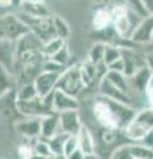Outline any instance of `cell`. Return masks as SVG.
Instances as JSON below:
<instances>
[{
    "mask_svg": "<svg viewBox=\"0 0 153 159\" xmlns=\"http://www.w3.org/2000/svg\"><path fill=\"white\" fill-rule=\"evenodd\" d=\"M153 39V15H149L141 20V23L136 27L131 41L133 44H151Z\"/></svg>",
    "mask_w": 153,
    "mask_h": 159,
    "instance_id": "obj_14",
    "label": "cell"
},
{
    "mask_svg": "<svg viewBox=\"0 0 153 159\" xmlns=\"http://www.w3.org/2000/svg\"><path fill=\"white\" fill-rule=\"evenodd\" d=\"M19 11L32 17H52V11L45 2H22Z\"/></svg>",
    "mask_w": 153,
    "mask_h": 159,
    "instance_id": "obj_16",
    "label": "cell"
},
{
    "mask_svg": "<svg viewBox=\"0 0 153 159\" xmlns=\"http://www.w3.org/2000/svg\"><path fill=\"white\" fill-rule=\"evenodd\" d=\"M56 89L69 94V96L75 98H77L87 88L84 85L81 80V74H80V62L71 64V65H68L65 68V70L59 77Z\"/></svg>",
    "mask_w": 153,
    "mask_h": 159,
    "instance_id": "obj_4",
    "label": "cell"
},
{
    "mask_svg": "<svg viewBox=\"0 0 153 159\" xmlns=\"http://www.w3.org/2000/svg\"><path fill=\"white\" fill-rule=\"evenodd\" d=\"M61 73H53V72H41L39 76L36 77V80L33 81V85H35L39 97L45 98L49 94H52L56 90V85L59 81V77H60Z\"/></svg>",
    "mask_w": 153,
    "mask_h": 159,
    "instance_id": "obj_10",
    "label": "cell"
},
{
    "mask_svg": "<svg viewBox=\"0 0 153 159\" xmlns=\"http://www.w3.org/2000/svg\"><path fill=\"white\" fill-rule=\"evenodd\" d=\"M22 2H45V0H22Z\"/></svg>",
    "mask_w": 153,
    "mask_h": 159,
    "instance_id": "obj_42",
    "label": "cell"
},
{
    "mask_svg": "<svg viewBox=\"0 0 153 159\" xmlns=\"http://www.w3.org/2000/svg\"><path fill=\"white\" fill-rule=\"evenodd\" d=\"M151 45H152V49H153V39H152V41H151Z\"/></svg>",
    "mask_w": 153,
    "mask_h": 159,
    "instance_id": "obj_44",
    "label": "cell"
},
{
    "mask_svg": "<svg viewBox=\"0 0 153 159\" xmlns=\"http://www.w3.org/2000/svg\"><path fill=\"white\" fill-rule=\"evenodd\" d=\"M84 157H85V154H84L80 148H77L76 151H73L69 157H67L65 159H84Z\"/></svg>",
    "mask_w": 153,
    "mask_h": 159,
    "instance_id": "obj_39",
    "label": "cell"
},
{
    "mask_svg": "<svg viewBox=\"0 0 153 159\" xmlns=\"http://www.w3.org/2000/svg\"><path fill=\"white\" fill-rule=\"evenodd\" d=\"M148 15H153V0H141Z\"/></svg>",
    "mask_w": 153,
    "mask_h": 159,
    "instance_id": "obj_38",
    "label": "cell"
},
{
    "mask_svg": "<svg viewBox=\"0 0 153 159\" xmlns=\"http://www.w3.org/2000/svg\"><path fill=\"white\" fill-rule=\"evenodd\" d=\"M27 33H29V29L17 13L0 15V40L17 43Z\"/></svg>",
    "mask_w": 153,
    "mask_h": 159,
    "instance_id": "obj_5",
    "label": "cell"
},
{
    "mask_svg": "<svg viewBox=\"0 0 153 159\" xmlns=\"http://www.w3.org/2000/svg\"><path fill=\"white\" fill-rule=\"evenodd\" d=\"M17 15L24 21V24L28 27L29 32L33 33L43 43H47L49 40L56 37L55 27H53V16L52 17H32L20 11L17 12Z\"/></svg>",
    "mask_w": 153,
    "mask_h": 159,
    "instance_id": "obj_6",
    "label": "cell"
},
{
    "mask_svg": "<svg viewBox=\"0 0 153 159\" xmlns=\"http://www.w3.org/2000/svg\"><path fill=\"white\" fill-rule=\"evenodd\" d=\"M92 25L95 28V31H97V32H103L109 28L112 25V16H111L109 8L96 9V12L93 13Z\"/></svg>",
    "mask_w": 153,
    "mask_h": 159,
    "instance_id": "obj_20",
    "label": "cell"
},
{
    "mask_svg": "<svg viewBox=\"0 0 153 159\" xmlns=\"http://www.w3.org/2000/svg\"><path fill=\"white\" fill-rule=\"evenodd\" d=\"M79 148V142L76 135H69L67 138V142L64 145V152H63V159H65L67 157H69L73 151H76Z\"/></svg>",
    "mask_w": 153,
    "mask_h": 159,
    "instance_id": "obj_35",
    "label": "cell"
},
{
    "mask_svg": "<svg viewBox=\"0 0 153 159\" xmlns=\"http://www.w3.org/2000/svg\"><path fill=\"white\" fill-rule=\"evenodd\" d=\"M121 58V48L120 45H112V44H107L105 47V54H104V61L107 66L112 65L117 60Z\"/></svg>",
    "mask_w": 153,
    "mask_h": 159,
    "instance_id": "obj_30",
    "label": "cell"
},
{
    "mask_svg": "<svg viewBox=\"0 0 153 159\" xmlns=\"http://www.w3.org/2000/svg\"><path fill=\"white\" fill-rule=\"evenodd\" d=\"M32 147H33V152H35V157H39V158H45V159H57L53 152L49 147L48 142L45 139L43 138H37L33 141L32 143Z\"/></svg>",
    "mask_w": 153,
    "mask_h": 159,
    "instance_id": "obj_24",
    "label": "cell"
},
{
    "mask_svg": "<svg viewBox=\"0 0 153 159\" xmlns=\"http://www.w3.org/2000/svg\"><path fill=\"white\" fill-rule=\"evenodd\" d=\"M120 48H121V57H122V61H124V65H125L124 74L127 77L133 76V74L136 72H139L141 68L146 66L145 56H141L135 48L125 47V45H121Z\"/></svg>",
    "mask_w": 153,
    "mask_h": 159,
    "instance_id": "obj_9",
    "label": "cell"
},
{
    "mask_svg": "<svg viewBox=\"0 0 153 159\" xmlns=\"http://www.w3.org/2000/svg\"><path fill=\"white\" fill-rule=\"evenodd\" d=\"M122 134L128 142L139 143L153 134V107H141L137 110L131 123L128 125Z\"/></svg>",
    "mask_w": 153,
    "mask_h": 159,
    "instance_id": "obj_3",
    "label": "cell"
},
{
    "mask_svg": "<svg viewBox=\"0 0 153 159\" xmlns=\"http://www.w3.org/2000/svg\"><path fill=\"white\" fill-rule=\"evenodd\" d=\"M43 70L44 72H53V73H63L65 70V66L57 64L56 61H53L51 57H45L43 62Z\"/></svg>",
    "mask_w": 153,
    "mask_h": 159,
    "instance_id": "obj_34",
    "label": "cell"
},
{
    "mask_svg": "<svg viewBox=\"0 0 153 159\" xmlns=\"http://www.w3.org/2000/svg\"><path fill=\"white\" fill-rule=\"evenodd\" d=\"M17 155H19V158H20V159H32L33 157H35L32 143H31V145H28V143H23V145L19 146Z\"/></svg>",
    "mask_w": 153,
    "mask_h": 159,
    "instance_id": "obj_36",
    "label": "cell"
},
{
    "mask_svg": "<svg viewBox=\"0 0 153 159\" xmlns=\"http://www.w3.org/2000/svg\"><path fill=\"white\" fill-rule=\"evenodd\" d=\"M43 44L41 40L31 32L16 43L13 77L20 86L32 84L43 72V62L45 60L43 54Z\"/></svg>",
    "mask_w": 153,
    "mask_h": 159,
    "instance_id": "obj_1",
    "label": "cell"
},
{
    "mask_svg": "<svg viewBox=\"0 0 153 159\" xmlns=\"http://www.w3.org/2000/svg\"><path fill=\"white\" fill-rule=\"evenodd\" d=\"M152 147H153V141H152Z\"/></svg>",
    "mask_w": 153,
    "mask_h": 159,
    "instance_id": "obj_45",
    "label": "cell"
},
{
    "mask_svg": "<svg viewBox=\"0 0 153 159\" xmlns=\"http://www.w3.org/2000/svg\"><path fill=\"white\" fill-rule=\"evenodd\" d=\"M15 130L26 139H35L41 137V118H24L15 123Z\"/></svg>",
    "mask_w": 153,
    "mask_h": 159,
    "instance_id": "obj_11",
    "label": "cell"
},
{
    "mask_svg": "<svg viewBox=\"0 0 153 159\" xmlns=\"http://www.w3.org/2000/svg\"><path fill=\"white\" fill-rule=\"evenodd\" d=\"M69 137L68 134H64V133H59L56 134L55 137H52L51 139H45L48 142L49 147H51V150L53 152V155H55L57 159H63V152H64V145H65L67 142V138Z\"/></svg>",
    "mask_w": 153,
    "mask_h": 159,
    "instance_id": "obj_22",
    "label": "cell"
},
{
    "mask_svg": "<svg viewBox=\"0 0 153 159\" xmlns=\"http://www.w3.org/2000/svg\"><path fill=\"white\" fill-rule=\"evenodd\" d=\"M32 159H45V158H39V157H33Z\"/></svg>",
    "mask_w": 153,
    "mask_h": 159,
    "instance_id": "obj_43",
    "label": "cell"
},
{
    "mask_svg": "<svg viewBox=\"0 0 153 159\" xmlns=\"http://www.w3.org/2000/svg\"><path fill=\"white\" fill-rule=\"evenodd\" d=\"M52 110L57 114L71 110H80V102L77 98L56 89L52 94Z\"/></svg>",
    "mask_w": 153,
    "mask_h": 159,
    "instance_id": "obj_12",
    "label": "cell"
},
{
    "mask_svg": "<svg viewBox=\"0 0 153 159\" xmlns=\"http://www.w3.org/2000/svg\"><path fill=\"white\" fill-rule=\"evenodd\" d=\"M15 52H16V43L0 40V65L12 74L15 65Z\"/></svg>",
    "mask_w": 153,
    "mask_h": 159,
    "instance_id": "obj_17",
    "label": "cell"
},
{
    "mask_svg": "<svg viewBox=\"0 0 153 159\" xmlns=\"http://www.w3.org/2000/svg\"><path fill=\"white\" fill-rule=\"evenodd\" d=\"M125 6L128 7V9H129V11H132L133 13H136V15H139V16H141V17L149 16V15L146 13L144 6H142L141 0H127V4H125Z\"/></svg>",
    "mask_w": 153,
    "mask_h": 159,
    "instance_id": "obj_32",
    "label": "cell"
},
{
    "mask_svg": "<svg viewBox=\"0 0 153 159\" xmlns=\"http://www.w3.org/2000/svg\"><path fill=\"white\" fill-rule=\"evenodd\" d=\"M97 89H98L97 94H100V96L105 97V98H109V99H112V101L124 103V105H128V106H132V107L137 109L136 105H135V98H133L131 94H128L125 92L120 90L118 88H116L107 77H104L100 82H98Z\"/></svg>",
    "mask_w": 153,
    "mask_h": 159,
    "instance_id": "obj_7",
    "label": "cell"
},
{
    "mask_svg": "<svg viewBox=\"0 0 153 159\" xmlns=\"http://www.w3.org/2000/svg\"><path fill=\"white\" fill-rule=\"evenodd\" d=\"M105 47L107 43L97 41L92 45L89 54H88V60L93 64V65H100V64H105L104 61V54H105Z\"/></svg>",
    "mask_w": 153,
    "mask_h": 159,
    "instance_id": "obj_26",
    "label": "cell"
},
{
    "mask_svg": "<svg viewBox=\"0 0 153 159\" xmlns=\"http://www.w3.org/2000/svg\"><path fill=\"white\" fill-rule=\"evenodd\" d=\"M64 45H65V40L55 37V39H52L43 44V54L45 57H52V56H55Z\"/></svg>",
    "mask_w": 153,
    "mask_h": 159,
    "instance_id": "obj_29",
    "label": "cell"
},
{
    "mask_svg": "<svg viewBox=\"0 0 153 159\" xmlns=\"http://www.w3.org/2000/svg\"><path fill=\"white\" fill-rule=\"evenodd\" d=\"M153 73L148 66L141 68L139 72H136L133 76L128 77V82H129V90L132 97L135 98L137 96H140L144 98V94L148 90V88L151 85ZM136 101V98H135Z\"/></svg>",
    "mask_w": 153,
    "mask_h": 159,
    "instance_id": "obj_8",
    "label": "cell"
},
{
    "mask_svg": "<svg viewBox=\"0 0 153 159\" xmlns=\"http://www.w3.org/2000/svg\"><path fill=\"white\" fill-rule=\"evenodd\" d=\"M145 64H146V66L151 69L152 70V73H153V49L152 51H149V52H146L145 54Z\"/></svg>",
    "mask_w": 153,
    "mask_h": 159,
    "instance_id": "obj_37",
    "label": "cell"
},
{
    "mask_svg": "<svg viewBox=\"0 0 153 159\" xmlns=\"http://www.w3.org/2000/svg\"><path fill=\"white\" fill-rule=\"evenodd\" d=\"M53 27H55L56 37L65 40L71 36L69 24H68L65 21V19H63L60 15H53Z\"/></svg>",
    "mask_w": 153,
    "mask_h": 159,
    "instance_id": "obj_27",
    "label": "cell"
},
{
    "mask_svg": "<svg viewBox=\"0 0 153 159\" xmlns=\"http://www.w3.org/2000/svg\"><path fill=\"white\" fill-rule=\"evenodd\" d=\"M109 159H133L132 154L129 151V143H124V145L117 146L112 151Z\"/></svg>",
    "mask_w": 153,
    "mask_h": 159,
    "instance_id": "obj_31",
    "label": "cell"
},
{
    "mask_svg": "<svg viewBox=\"0 0 153 159\" xmlns=\"http://www.w3.org/2000/svg\"><path fill=\"white\" fill-rule=\"evenodd\" d=\"M136 113L137 109L112 101L100 94L95 97L92 103V117L103 129L122 131L131 123Z\"/></svg>",
    "mask_w": 153,
    "mask_h": 159,
    "instance_id": "obj_2",
    "label": "cell"
},
{
    "mask_svg": "<svg viewBox=\"0 0 153 159\" xmlns=\"http://www.w3.org/2000/svg\"><path fill=\"white\" fill-rule=\"evenodd\" d=\"M16 3V0H0V8H8L13 6Z\"/></svg>",
    "mask_w": 153,
    "mask_h": 159,
    "instance_id": "obj_40",
    "label": "cell"
},
{
    "mask_svg": "<svg viewBox=\"0 0 153 159\" xmlns=\"http://www.w3.org/2000/svg\"><path fill=\"white\" fill-rule=\"evenodd\" d=\"M80 74H81V80L84 82L85 88H91L93 84L98 85V82L101 81V78L98 77L97 74V69L93 64L89 61V60H85V61L80 62Z\"/></svg>",
    "mask_w": 153,
    "mask_h": 159,
    "instance_id": "obj_19",
    "label": "cell"
},
{
    "mask_svg": "<svg viewBox=\"0 0 153 159\" xmlns=\"http://www.w3.org/2000/svg\"><path fill=\"white\" fill-rule=\"evenodd\" d=\"M15 82H16V80H15L13 74L9 73L6 68L0 65V97L4 96L8 92L13 90Z\"/></svg>",
    "mask_w": 153,
    "mask_h": 159,
    "instance_id": "obj_23",
    "label": "cell"
},
{
    "mask_svg": "<svg viewBox=\"0 0 153 159\" xmlns=\"http://www.w3.org/2000/svg\"><path fill=\"white\" fill-rule=\"evenodd\" d=\"M51 58L53 60V61H56L57 64H60V65L67 68V62L69 61V58H71V52H69V49H68L67 44L55 54V56H52Z\"/></svg>",
    "mask_w": 153,
    "mask_h": 159,
    "instance_id": "obj_33",
    "label": "cell"
},
{
    "mask_svg": "<svg viewBox=\"0 0 153 159\" xmlns=\"http://www.w3.org/2000/svg\"><path fill=\"white\" fill-rule=\"evenodd\" d=\"M109 81L115 85L116 88H118L120 90L125 92L128 94H131L129 90V82H128V77L125 76L124 73H120V72H113V70H108L107 76H105ZM132 96V94H131Z\"/></svg>",
    "mask_w": 153,
    "mask_h": 159,
    "instance_id": "obj_25",
    "label": "cell"
},
{
    "mask_svg": "<svg viewBox=\"0 0 153 159\" xmlns=\"http://www.w3.org/2000/svg\"><path fill=\"white\" fill-rule=\"evenodd\" d=\"M60 133V119L57 113H51L41 118V137L43 139H51Z\"/></svg>",
    "mask_w": 153,
    "mask_h": 159,
    "instance_id": "obj_18",
    "label": "cell"
},
{
    "mask_svg": "<svg viewBox=\"0 0 153 159\" xmlns=\"http://www.w3.org/2000/svg\"><path fill=\"white\" fill-rule=\"evenodd\" d=\"M39 97L37 90L35 85L32 84H26V85H22L20 88L16 90V101H31V99H35Z\"/></svg>",
    "mask_w": 153,
    "mask_h": 159,
    "instance_id": "obj_28",
    "label": "cell"
},
{
    "mask_svg": "<svg viewBox=\"0 0 153 159\" xmlns=\"http://www.w3.org/2000/svg\"><path fill=\"white\" fill-rule=\"evenodd\" d=\"M84 159H103L97 152H93V154H85Z\"/></svg>",
    "mask_w": 153,
    "mask_h": 159,
    "instance_id": "obj_41",
    "label": "cell"
},
{
    "mask_svg": "<svg viewBox=\"0 0 153 159\" xmlns=\"http://www.w3.org/2000/svg\"><path fill=\"white\" fill-rule=\"evenodd\" d=\"M129 151L133 159H153V147L144 142L129 143Z\"/></svg>",
    "mask_w": 153,
    "mask_h": 159,
    "instance_id": "obj_21",
    "label": "cell"
},
{
    "mask_svg": "<svg viewBox=\"0 0 153 159\" xmlns=\"http://www.w3.org/2000/svg\"><path fill=\"white\" fill-rule=\"evenodd\" d=\"M77 142H79V148L84 154H93L97 151V142L95 138V134L88 127L85 123L80 129V131L77 133Z\"/></svg>",
    "mask_w": 153,
    "mask_h": 159,
    "instance_id": "obj_15",
    "label": "cell"
},
{
    "mask_svg": "<svg viewBox=\"0 0 153 159\" xmlns=\"http://www.w3.org/2000/svg\"><path fill=\"white\" fill-rule=\"evenodd\" d=\"M59 119H60V133L68 134V135H77V133L84 125L79 110L60 113Z\"/></svg>",
    "mask_w": 153,
    "mask_h": 159,
    "instance_id": "obj_13",
    "label": "cell"
}]
</instances>
